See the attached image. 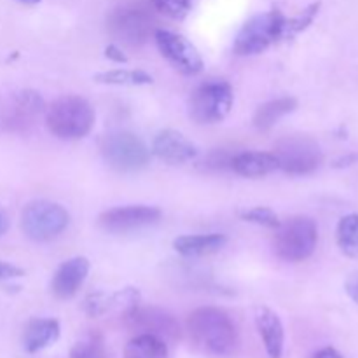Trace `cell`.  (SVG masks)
<instances>
[{"label": "cell", "instance_id": "1", "mask_svg": "<svg viewBox=\"0 0 358 358\" xmlns=\"http://www.w3.org/2000/svg\"><path fill=\"white\" fill-rule=\"evenodd\" d=\"M187 331L196 348L210 357H233L240 345L236 324L220 308L205 306L192 311L187 318Z\"/></svg>", "mask_w": 358, "mask_h": 358}, {"label": "cell", "instance_id": "2", "mask_svg": "<svg viewBox=\"0 0 358 358\" xmlns=\"http://www.w3.org/2000/svg\"><path fill=\"white\" fill-rule=\"evenodd\" d=\"M94 108L86 98L66 94L45 108V124L62 140H79L91 133L94 126Z\"/></svg>", "mask_w": 358, "mask_h": 358}, {"label": "cell", "instance_id": "3", "mask_svg": "<svg viewBox=\"0 0 358 358\" xmlns=\"http://www.w3.org/2000/svg\"><path fill=\"white\" fill-rule=\"evenodd\" d=\"M318 243L317 222L310 217H292L280 222L275 234V254L282 261L303 262L313 255Z\"/></svg>", "mask_w": 358, "mask_h": 358}, {"label": "cell", "instance_id": "4", "mask_svg": "<svg viewBox=\"0 0 358 358\" xmlns=\"http://www.w3.org/2000/svg\"><path fill=\"white\" fill-rule=\"evenodd\" d=\"M285 20L287 17L283 16L280 9L255 14L238 31L236 38H234L233 51L238 56L261 55L269 45L282 41Z\"/></svg>", "mask_w": 358, "mask_h": 358}, {"label": "cell", "instance_id": "5", "mask_svg": "<svg viewBox=\"0 0 358 358\" xmlns=\"http://www.w3.org/2000/svg\"><path fill=\"white\" fill-rule=\"evenodd\" d=\"M100 150L105 163L121 173H135L143 170L152 156L142 138L129 131L107 133L100 140Z\"/></svg>", "mask_w": 358, "mask_h": 358}, {"label": "cell", "instance_id": "6", "mask_svg": "<svg viewBox=\"0 0 358 358\" xmlns=\"http://www.w3.org/2000/svg\"><path fill=\"white\" fill-rule=\"evenodd\" d=\"M233 101V87L227 80H206L191 93L189 115L199 124H215L229 115Z\"/></svg>", "mask_w": 358, "mask_h": 358}, {"label": "cell", "instance_id": "7", "mask_svg": "<svg viewBox=\"0 0 358 358\" xmlns=\"http://www.w3.org/2000/svg\"><path fill=\"white\" fill-rule=\"evenodd\" d=\"M70 215L62 205L48 199H35L21 213V229L34 241H51L69 227Z\"/></svg>", "mask_w": 358, "mask_h": 358}, {"label": "cell", "instance_id": "8", "mask_svg": "<svg viewBox=\"0 0 358 358\" xmlns=\"http://www.w3.org/2000/svg\"><path fill=\"white\" fill-rule=\"evenodd\" d=\"M278 168L290 175H308L324 163V150L318 145L317 140L303 135L283 136L275 145Z\"/></svg>", "mask_w": 358, "mask_h": 358}, {"label": "cell", "instance_id": "9", "mask_svg": "<svg viewBox=\"0 0 358 358\" xmlns=\"http://www.w3.org/2000/svg\"><path fill=\"white\" fill-rule=\"evenodd\" d=\"M154 38L164 59L171 63L184 76H196L203 70V58L196 45L189 42L184 35L157 28Z\"/></svg>", "mask_w": 358, "mask_h": 358}, {"label": "cell", "instance_id": "10", "mask_svg": "<svg viewBox=\"0 0 358 358\" xmlns=\"http://www.w3.org/2000/svg\"><path fill=\"white\" fill-rule=\"evenodd\" d=\"M124 320L128 327L138 334L156 336V338L163 339L164 343L175 341L180 336V327H178V322L175 320L173 315L156 306L143 308L138 304L135 310L124 315Z\"/></svg>", "mask_w": 358, "mask_h": 358}, {"label": "cell", "instance_id": "11", "mask_svg": "<svg viewBox=\"0 0 358 358\" xmlns=\"http://www.w3.org/2000/svg\"><path fill=\"white\" fill-rule=\"evenodd\" d=\"M161 219V210L156 206L147 205H129L117 206L103 212L98 219L101 229L107 233H129V231L142 229L152 226Z\"/></svg>", "mask_w": 358, "mask_h": 358}, {"label": "cell", "instance_id": "12", "mask_svg": "<svg viewBox=\"0 0 358 358\" xmlns=\"http://www.w3.org/2000/svg\"><path fill=\"white\" fill-rule=\"evenodd\" d=\"M110 34L128 45H142L152 34V21L142 9L122 7L110 16Z\"/></svg>", "mask_w": 358, "mask_h": 358}, {"label": "cell", "instance_id": "13", "mask_svg": "<svg viewBox=\"0 0 358 358\" xmlns=\"http://www.w3.org/2000/svg\"><path fill=\"white\" fill-rule=\"evenodd\" d=\"M140 304V292L133 287L128 289L117 290L114 294H105V292H94L84 299V311L87 317H103L107 313H119V315H128L129 311L135 310Z\"/></svg>", "mask_w": 358, "mask_h": 358}, {"label": "cell", "instance_id": "14", "mask_svg": "<svg viewBox=\"0 0 358 358\" xmlns=\"http://www.w3.org/2000/svg\"><path fill=\"white\" fill-rule=\"evenodd\" d=\"M150 152L161 161L168 164H185L189 161L196 159L199 154L198 147L175 129H163L156 135L152 142Z\"/></svg>", "mask_w": 358, "mask_h": 358}, {"label": "cell", "instance_id": "15", "mask_svg": "<svg viewBox=\"0 0 358 358\" xmlns=\"http://www.w3.org/2000/svg\"><path fill=\"white\" fill-rule=\"evenodd\" d=\"M90 261L86 257H72L56 269L51 290L58 299H72L90 275Z\"/></svg>", "mask_w": 358, "mask_h": 358}, {"label": "cell", "instance_id": "16", "mask_svg": "<svg viewBox=\"0 0 358 358\" xmlns=\"http://www.w3.org/2000/svg\"><path fill=\"white\" fill-rule=\"evenodd\" d=\"M255 325L268 357L282 358L283 346H285V329L278 315L266 306L255 308Z\"/></svg>", "mask_w": 358, "mask_h": 358}, {"label": "cell", "instance_id": "17", "mask_svg": "<svg viewBox=\"0 0 358 358\" xmlns=\"http://www.w3.org/2000/svg\"><path fill=\"white\" fill-rule=\"evenodd\" d=\"M231 170L236 171L241 177H264L280 170L278 161L273 152H259V150H248V152L234 154L231 159Z\"/></svg>", "mask_w": 358, "mask_h": 358}, {"label": "cell", "instance_id": "18", "mask_svg": "<svg viewBox=\"0 0 358 358\" xmlns=\"http://www.w3.org/2000/svg\"><path fill=\"white\" fill-rule=\"evenodd\" d=\"M226 243V234H187V236H178L173 241V248L184 257H205L220 252Z\"/></svg>", "mask_w": 358, "mask_h": 358}, {"label": "cell", "instance_id": "19", "mask_svg": "<svg viewBox=\"0 0 358 358\" xmlns=\"http://www.w3.org/2000/svg\"><path fill=\"white\" fill-rule=\"evenodd\" d=\"M59 338V322L56 318H34L28 322L23 334V348L28 353H38Z\"/></svg>", "mask_w": 358, "mask_h": 358}, {"label": "cell", "instance_id": "20", "mask_svg": "<svg viewBox=\"0 0 358 358\" xmlns=\"http://www.w3.org/2000/svg\"><path fill=\"white\" fill-rule=\"evenodd\" d=\"M297 108V100L292 96H282L276 98V100L266 101L261 107L255 110L254 115V126L261 131H268L271 129L280 119H283L285 115H289L290 112H294Z\"/></svg>", "mask_w": 358, "mask_h": 358}, {"label": "cell", "instance_id": "21", "mask_svg": "<svg viewBox=\"0 0 358 358\" xmlns=\"http://www.w3.org/2000/svg\"><path fill=\"white\" fill-rule=\"evenodd\" d=\"M126 358H168V345L150 334H136L124 348Z\"/></svg>", "mask_w": 358, "mask_h": 358}, {"label": "cell", "instance_id": "22", "mask_svg": "<svg viewBox=\"0 0 358 358\" xmlns=\"http://www.w3.org/2000/svg\"><path fill=\"white\" fill-rule=\"evenodd\" d=\"M45 112L44 100L35 91H21L16 98H14V108H13V122L14 124H27V122L34 121L37 115Z\"/></svg>", "mask_w": 358, "mask_h": 358}, {"label": "cell", "instance_id": "23", "mask_svg": "<svg viewBox=\"0 0 358 358\" xmlns=\"http://www.w3.org/2000/svg\"><path fill=\"white\" fill-rule=\"evenodd\" d=\"M94 83L108 84V86H147L152 84V76H149L143 70H108L100 72L93 77Z\"/></svg>", "mask_w": 358, "mask_h": 358}, {"label": "cell", "instance_id": "24", "mask_svg": "<svg viewBox=\"0 0 358 358\" xmlns=\"http://www.w3.org/2000/svg\"><path fill=\"white\" fill-rule=\"evenodd\" d=\"M338 247L345 255L352 259H358V213L346 215L339 220L338 231Z\"/></svg>", "mask_w": 358, "mask_h": 358}, {"label": "cell", "instance_id": "25", "mask_svg": "<svg viewBox=\"0 0 358 358\" xmlns=\"http://www.w3.org/2000/svg\"><path fill=\"white\" fill-rule=\"evenodd\" d=\"M318 10H320V2H315L311 3V6H308L299 16L285 20V27H283V38H292L296 37L297 34L306 30V28L315 21Z\"/></svg>", "mask_w": 358, "mask_h": 358}, {"label": "cell", "instance_id": "26", "mask_svg": "<svg viewBox=\"0 0 358 358\" xmlns=\"http://www.w3.org/2000/svg\"><path fill=\"white\" fill-rule=\"evenodd\" d=\"M103 357V343L96 334L79 339L70 350V358H101Z\"/></svg>", "mask_w": 358, "mask_h": 358}, {"label": "cell", "instance_id": "27", "mask_svg": "<svg viewBox=\"0 0 358 358\" xmlns=\"http://www.w3.org/2000/svg\"><path fill=\"white\" fill-rule=\"evenodd\" d=\"M240 217L245 222L271 227V229H276V227L280 226V219L278 215H276V212H273L268 206H255V208L243 210V212H240Z\"/></svg>", "mask_w": 358, "mask_h": 358}, {"label": "cell", "instance_id": "28", "mask_svg": "<svg viewBox=\"0 0 358 358\" xmlns=\"http://www.w3.org/2000/svg\"><path fill=\"white\" fill-rule=\"evenodd\" d=\"M152 6L171 20H185L192 9L191 0H152Z\"/></svg>", "mask_w": 358, "mask_h": 358}, {"label": "cell", "instance_id": "29", "mask_svg": "<svg viewBox=\"0 0 358 358\" xmlns=\"http://www.w3.org/2000/svg\"><path fill=\"white\" fill-rule=\"evenodd\" d=\"M231 159H233V154L215 150L205 159V166L212 170H224V168H231Z\"/></svg>", "mask_w": 358, "mask_h": 358}, {"label": "cell", "instance_id": "30", "mask_svg": "<svg viewBox=\"0 0 358 358\" xmlns=\"http://www.w3.org/2000/svg\"><path fill=\"white\" fill-rule=\"evenodd\" d=\"M24 271L17 266L10 264V262L0 261V282H7V280H14L23 276Z\"/></svg>", "mask_w": 358, "mask_h": 358}, {"label": "cell", "instance_id": "31", "mask_svg": "<svg viewBox=\"0 0 358 358\" xmlns=\"http://www.w3.org/2000/svg\"><path fill=\"white\" fill-rule=\"evenodd\" d=\"M105 56L115 63H128V56H126L124 52H122V49H119L115 44H110L105 48Z\"/></svg>", "mask_w": 358, "mask_h": 358}, {"label": "cell", "instance_id": "32", "mask_svg": "<svg viewBox=\"0 0 358 358\" xmlns=\"http://www.w3.org/2000/svg\"><path fill=\"white\" fill-rule=\"evenodd\" d=\"M345 287H346V294H348V296L358 304V273L350 276Z\"/></svg>", "mask_w": 358, "mask_h": 358}, {"label": "cell", "instance_id": "33", "mask_svg": "<svg viewBox=\"0 0 358 358\" xmlns=\"http://www.w3.org/2000/svg\"><path fill=\"white\" fill-rule=\"evenodd\" d=\"M313 358H343L339 355V352H336L334 348H324L320 350V352L315 353Z\"/></svg>", "mask_w": 358, "mask_h": 358}, {"label": "cell", "instance_id": "34", "mask_svg": "<svg viewBox=\"0 0 358 358\" xmlns=\"http://www.w3.org/2000/svg\"><path fill=\"white\" fill-rule=\"evenodd\" d=\"M7 229H9V219H7L6 212L0 208V236H3L7 233Z\"/></svg>", "mask_w": 358, "mask_h": 358}, {"label": "cell", "instance_id": "35", "mask_svg": "<svg viewBox=\"0 0 358 358\" xmlns=\"http://www.w3.org/2000/svg\"><path fill=\"white\" fill-rule=\"evenodd\" d=\"M20 2H24V3H38L41 0H20Z\"/></svg>", "mask_w": 358, "mask_h": 358}]
</instances>
